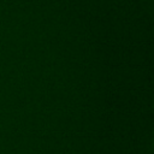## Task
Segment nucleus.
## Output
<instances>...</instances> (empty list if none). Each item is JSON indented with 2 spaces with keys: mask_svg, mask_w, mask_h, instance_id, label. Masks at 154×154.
<instances>
[]
</instances>
